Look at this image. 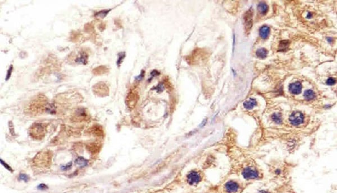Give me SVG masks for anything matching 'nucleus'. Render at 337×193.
Returning <instances> with one entry per match:
<instances>
[{"instance_id": "obj_1", "label": "nucleus", "mask_w": 337, "mask_h": 193, "mask_svg": "<svg viewBox=\"0 0 337 193\" xmlns=\"http://www.w3.org/2000/svg\"><path fill=\"white\" fill-rule=\"evenodd\" d=\"M202 51L200 49L195 50L190 56H189L187 61L191 65L199 64H200V60H202Z\"/></svg>"}, {"instance_id": "obj_2", "label": "nucleus", "mask_w": 337, "mask_h": 193, "mask_svg": "<svg viewBox=\"0 0 337 193\" xmlns=\"http://www.w3.org/2000/svg\"><path fill=\"white\" fill-rule=\"evenodd\" d=\"M202 180L201 174L197 171H193L189 172L187 176L188 183L191 185H196Z\"/></svg>"}, {"instance_id": "obj_3", "label": "nucleus", "mask_w": 337, "mask_h": 193, "mask_svg": "<svg viewBox=\"0 0 337 193\" xmlns=\"http://www.w3.org/2000/svg\"><path fill=\"white\" fill-rule=\"evenodd\" d=\"M45 129L41 124H35L31 129L30 133L33 137L38 139L44 136Z\"/></svg>"}, {"instance_id": "obj_4", "label": "nucleus", "mask_w": 337, "mask_h": 193, "mask_svg": "<svg viewBox=\"0 0 337 193\" xmlns=\"http://www.w3.org/2000/svg\"><path fill=\"white\" fill-rule=\"evenodd\" d=\"M304 116L302 113L300 112H293L289 117V121L291 123L295 126L301 124L303 122Z\"/></svg>"}, {"instance_id": "obj_5", "label": "nucleus", "mask_w": 337, "mask_h": 193, "mask_svg": "<svg viewBox=\"0 0 337 193\" xmlns=\"http://www.w3.org/2000/svg\"><path fill=\"white\" fill-rule=\"evenodd\" d=\"M243 176L246 179H255L259 177L257 171L253 167H247L242 172Z\"/></svg>"}, {"instance_id": "obj_6", "label": "nucleus", "mask_w": 337, "mask_h": 193, "mask_svg": "<svg viewBox=\"0 0 337 193\" xmlns=\"http://www.w3.org/2000/svg\"><path fill=\"white\" fill-rule=\"evenodd\" d=\"M244 23L246 30L251 28L253 23V10L250 9L244 15Z\"/></svg>"}, {"instance_id": "obj_7", "label": "nucleus", "mask_w": 337, "mask_h": 193, "mask_svg": "<svg viewBox=\"0 0 337 193\" xmlns=\"http://www.w3.org/2000/svg\"><path fill=\"white\" fill-rule=\"evenodd\" d=\"M302 84L300 82H296L293 83L289 85V90L291 93L293 94H298L301 92Z\"/></svg>"}, {"instance_id": "obj_8", "label": "nucleus", "mask_w": 337, "mask_h": 193, "mask_svg": "<svg viewBox=\"0 0 337 193\" xmlns=\"http://www.w3.org/2000/svg\"><path fill=\"white\" fill-rule=\"evenodd\" d=\"M239 187L238 184L232 181L228 182L225 185V189L229 193H236L238 190Z\"/></svg>"}, {"instance_id": "obj_9", "label": "nucleus", "mask_w": 337, "mask_h": 193, "mask_svg": "<svg viewBox=\"0 0 337 193\" xmlns=\"http://www.w3.org/2000/svg\"><path fill=\"white\" fill-rule=\"evenodd\" d=\"M137 94L134 92L130 93L128 97V105L131 108H133L138 101Z\"/></svg>"}, {"instance_id": "obj_10", "label": "nucleus", "mask_w": 337, "mask_h": 193, "mask_svg": "<svg viewBox=\"0 0 337 193\" xmlns=\"http://www.w3.org/2000/svg\"><path fill=\"white\" fill-rule=\"evenodd\" d=\"M270 32V28L266 25H264V26H262L261 28L260 29L259 34H260V35L262 38L266 39V38H267V37L269 35Z\"/></svg>"}, {"instance_id": "obj_11", "label": "nucleus", "mask_w": 337, "mask_h": 193, "mask_svg": "<svg viewBox=\"0 0 337 193\" xmlns=\"http://www.w3.org/2000/svg\"><path fill=\"white\" fill-rule=\"evenodd\" d=\"M257 105V102L256 100L253 98H250L249 100L245 101L243 103V106L244 108L247 110L252 109Z\"/></svg>"}, {"instance_id": "obj_12", "label": "nucleus", "mask_w": 337, "mask_h": 193, "mask_svg": "<svg viewBox=\"0 0 337 193\" xmlns=\"http://www.w3.org/2000/svg\"><path fill=\"white\" fill-rule=\"evenodd\" d=\"M256 55L260 59H265L267 57V51L264 48H261L257 50Z\"/></svg>"}, {"instance_id": "obj_13", "label": "nucleus", "mask_w": 337, "mask_h": 193, "mask_svg": "<svg viewBox=\"0 0 337 193\" xmlns=\"http://www.w3.org/2000/svg\"><path fill=\"white\" fill-rule=\"evenodd\" d=\"M258 10L260 11L262 14H266L268 11V6L264 2L260 3L257 6Z\"/></svg>"}, {"instance_id": "obj_14", "label": "nucleus", "mask_w": 337, "mask_h": 193, "mask_svg": "<svg viewBox=\"0 0 337 193\" xmlns=\"http://www.w3.org/2000/svg\"><path fill=\"white\" fill-rule=\"evenodd\" d=\"M290 44V42L288 41H282L279 44L278 50L279 51H286Z\"/></svg>"}, {"instance_id": "obj_15", "label": "nucleus", "mask_w": 337, "mask_h": 193, "mask_svg": "<svg viewBox=\"0 0 337 193\" xmlns=\"http://www.w3.org/2000/svg\"><path fill=\"white\" fill-rule=\"evenodd\" d=\"M304 97L305 98L306 100H313L314 98L315 97V94L314 93L313 90L308 89V90H307L305 92Z\"/></svg>"}, {"instance_id": "obj_16", "label": "nucleus", "mask_w": 337, "mask_h": 193, "mask_svg": "<svg viewBox=\"0 0 337 193\" xmlns=\"http://www.w3.org/2000/svg\"><path fill=\"white\" fill-rule=\"evenodd\" d=\"M272 119L274 122L280 124L282 123V116L279 113H275L272 116Z\"/></svg>"}, {"instance_id": "obj_17", "label": "nucleus", "mask_w": 337, "mask_h": 193, "mask_svg": "<svg viewBox=\"0 0 337 193\" xmlns=\"http://www.w3.org/2000/svg\"><path fill=\"white\" fill-rule=\"evenodd\" d=\"M76 164L81 166H86L88 164V161L85 159L84 158H82V157H79L77 158L76 160Z\"/></svg>"}, {"instance_id": "obj_18", "label": "nucleus", "mask_w": 337, "mask_h": 193, "mask_svg": "<svg viewBox=\"0 0 337 193\" xmlns=\"http://www.w3.org/2000/svg\"><path fill=\"white\" fill-rule=\"evenodd\" d=\"M87 56L86 54L83 53V54H81V57L79 59L76 60V62H81L83 64H86V63H87Z\"/></svg>"}, {"instance_id": "obj_19", "label": "nucleus", "mask_w": 337, "mask_h": 193, "mask_svg": "<svg viewBox=\"0 0 337 193\" xmlns=\"http://www.w3.org/2000/svg\"><path fill=\"white\" fill-rule=\"evenodd\" d=\"M19 180H22V181H24V182H28V180H29V177H28V176L27 175H25V174H21L19 175Z\"/></svg>"}, {"instance_id": "obj_20", "label": "nucleus", "mask_w": 337, "mask_h": 193, "mask_svg": "<svg viewBox=\"0 0 337 193\" xmlns=\"http://www.w3.org/2000/svg\"><path fill=\"white\" fill-rule=\"evenodd\" d=\"M335 83H336V80H335L334 79L332 78V77L329 78V79L327 80V81H326V84H327L328 85H331H331H333Z\"/></svg>"}, {"instance_id": "obj_21", "label": "nucleus", "mask_w": 337, "mask_h": 193, "mask_svg": "<svg viewBox=\"0 0 337 193\" xmlns=\"http://www.w3.org/2000/svg\"><path fill=\"white\" fill-rule=\"evenodd\" d=\"M119 55V60L117 61V64H120L122 62V60L124 58L125 56V53H120Z\"/></svg>"}, {"instance_id": "obj_22", "label": "nucleus", "mask_w": 337, "mask_h": 193, "mask_svg": "<svg viewBox=\"0 0 337 193\" xmlns=\"http://www.w3.org/2000/svg\"><path fill=\"white\" fill-rule=\"evenodd\" d=\"M38 189L41 190H45L48 189V187H47L46 185L44 184H41L40 185H39L38 186Z\"/></svg>"}, {"instance_id": "obj_23", "label": "nucleus", "mask_w": 337, "mask_h": 193, "mask_svg": "<svg viewBox=\"0 0 337 193\" xmlns=\"http://www.w3.org/2000/svg\"><path fill=\"white\" fill-rule=\"evenodd\" d=\"M109 11H102L99 12V13H97V16H99L101 18H103L106 15V14L108 13V12Z\"/></svg>"}, {"instance_id": "obj_24", "label": "nucleus", "mask_w": 337, "mask_h": 193, "mask_svg": "<svg viewBox=\"0 0 337 193\" xmlns=\"http://www.w3.org/2000/svg\"><path fill=\"white\" fill-rule=\"evenodd\" d=\"M12 66H11L10 69L8 70L7 71V76H6V80H8L10 77L11 76V74H12Z\"/></svg>"}, {"instance_id": "obj_25", "label": "nucleus", "mask_w": 337, "mask_h": 193, "mask_svg": "<svg viewBox=\"0 0 337 193\" xmlns=\"http://www.w3.org/2000/svg\"><path fill=\"white\" fill-rule=\"evenodd\" d=\"M1 163H2V164H4V166L6 167V169H7L8 170H10V171L12 170V169H10V167H9L8 165L5 164V163H4L3 161H2V160H1Z\"/></svg>"}, {"instance_id": "obj_26", "label": "nucleus", "mask_w": 337, "mask_h": 193, "mask_svg": "<svg viewBox=\"0 0 337 193\" xmlns=\"http://www.w3.org/2000/svg\"><path fill=\"white\" fill-rule=\"evenodd\" d=\"M260 193H267V192H265V191H261V192H260Z\"/></svg>"}]
</instances>
